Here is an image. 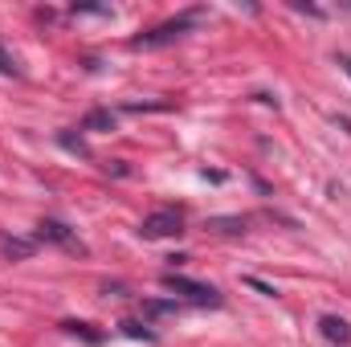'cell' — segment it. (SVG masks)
Segmentation results:
<instances>
[{
    "label": "cell",
    "instance_id": "obj_1",
    "mask_svg": "<svg viewBox=\"0 0 351 347\" xmlns=\"http://www.w3.org/2000/svg\"><path fill=\"white\" fill-rule=\"evenodd\" d=\"M204 21V12H180L172 21H164V25H156V29H147V33H139V37H131V49H160V45H172L180 37H188L196 25Z\"/></svg>",
    "mask_w": 351,
    "mask_h": 347
},
{
    "label": "cell",
    "instance_id": "obj_2",
    "mask_svg": "<svg viewBox=\"0 0 351 347\" xmlns=\"http://www.w3.org/2000/svg\"><path fill=\"white\" fill-rule=\"evenodd\" d=\"M160 282H164V290L176 294V302L184 298V302H192V307H221V290H217V286L192 282V278H184V274H176V270H168Z\"/></svg>",
    "mask_w": 351,
    "mask_h": 347
},
{
    "label": "cell",
    "instance_id": "obj_3",
    "mask_svg": "<svg viewBox=\"0 0 351 347\" xmlns=\"http://www.w3.org/2000/svg\"><path fill=\"white\" fill-rule=\"evenodd\" d=\"M176 233H184L180 208H156V213H147L139 221V237L143 241H160V237H176Z\"/></svg>",
    "mask_w": 351,
    "mask_h": 347
},
{
    "label": "cell",
    "instance_id": "obj_4",
    "mask_svg": "<svg viewBox=\"0 0 351 347\" xmlns=\"http://www.w3.org/2000/svg\"><path fill=\"white\" fill-rule=\"evenodd\" d=\"M37 241H53V246H62V250H70V254H86V246L78 241V233H74L70 225L53 221V217H45V221L37 225Z\"/></svg>",
    "mask_w": 351,
    "mask_h": 347
},
{
    "label": "cell",
    "instance_id": "obj_5",
    "mask_svg": "<svg viewBox=\"0 0 351 347\" xmlns=\"http://www.w3.org/2000/svg\"><path fill=\"white\" fill-rule=\"evenodd\" d=\"M319 331H323V339H331V344H351V323L339 319V315H323V319H319Z\"/></svg>",
    "mask_w": 351,
    "mask_h": 347
},
{
    "label": "cell",
    "instance_id": "obj_6",
    "mask_svg": "<svg viewBox=\"0 0 351 347\" xmlns=\"http://www.w3.org/2000/svg\"><path fill=\"white\" fill-rule=\"evenodd\" d=\"M204 229H208V233H225V237H233V233H245V217H208Z\"/></svg>",
    "mask_w": 351,
    "mask_h": 347
},
{
    "label": "cell",
    "instance_id": "obj_7",
    "mask_svg": "<svg viewBox=\"0 0 351 347\" xmlns=\"http://www.w3.org/2000/svg\"><path fill=\"white\" fill-rule=\"evenodd\" d=\"M119 331H123V335H131V339H143V344H156V331H152L147 323H139V319H123V323H119Z\"/></svg>",
    "mask_w": 351,
    "mask_h": 347
},
{
    "label": "cell",
    "instance_id": "obj_8",
    "mask_svg": "<svg viewBox=\"0 0 351 347\" xmlns=\"http://www.w3.org/2000/svg\"><path fill=\"white\" fill-rule=\"evenodd\" d=\"M110 127H114L110 110H90L86 119H82V131H110Z\"/></svg>",
    "mask_w": 351,
    "mask_h": 347
},
{
    "label": "cell",
    "instance_id": "obj_9",
    "mask_svg": "<svg viewBox=\"0 0 351 347\" xmlns=\"http://www.w3.org/2000/svg\"><path fill=\"white\" fill-rule=\"evenodd\" d=\"M176 311H180V302H164V298H147V302H143V315H152V319H160V315H176Z\"/></svg>",
    "mask_w": 351,
    "mask_h": 347
},
{
    "label": "cell",
    "instance_id": "obj_10",
    "mask_svg": "<svg viewBox=\"0 0 351 347\" xmlns=\"http://www.w3.org/2000/svg\"><path fill=\"white\" fill-rule=\"evenodd\" d=\"M62 331H70V335H82L86 344H102V331H94L90 323H74V319H70V323H62Z\"/></svg>",
    "mask_w": 351,
    "mask_h": 347
},
{
    "label": "cell",
    "instance_id": "obj_11",
    "mask_svg": "<svg viewBox=\"0 0 351 347\" xmlns=\"http://www.w3.org/2000/svg\"><path fill=\"white\" fill-rule=\"evenodd\" d=\"M4 254H8V258H29V254H33V241H21V237H4Z\"/></svg>",
    "mask_w": 351,
    "mask_h": 347
},
{
    "label": "cell",
    "instance_id": "obj_12",
    "mask_svg": "<svg viewBox=\"0 0 351 347\" xmlns=\"http://www.w3.org/2000/svg\"><path fill=\"white\" fill-rule=\"evenodd\" d=\"M70 12H90V16H110V4H70Z\"/></svg>",
    "mask_w": 351,
    "mask_h": 347
},
{
    "label": "cell",
    "instance_id": "obj_13",
    "mask_svg": "<svg viewBox=\"0 0 351 347\" xmlns=\"http://www.w3.org/2000/svg\"><path fill=\"white\" fill-rule=\"evenodd\" d=\"M0 74H12V78L21 74V66H16V58H12V53H8L4 45H0Z\"/></svg>",
    "mask_w": 351,
    "mask_h": 347
},
{
    "label": "cell",
    "instance_id": "obj_14",
    "mask_svg": "<svg viewBox=\"0 0 351 347\" xmlns=\"http://www.w3.org/2000/svg\"><path fill=\"white\" fill-rule=\"evenodd\" d=\"M127 110H168V102H127Z\"/></svg>",
    "mask_w": 351,
    "mask_h": 347
},
{
    "label": "cell",
    "instance_id": "obj_15",
    "mask_svg": "<svg viewBox=\"0 0 351 347\" xmlns=\"http://www.w3.org/2000/svg\"><path fill=\"white\" fill-rule=\"evenodd\" d=\"M58 139H62V147H70V152L86 156V143H82V139H74V135H58Z\"/></svg>",
    "mask_w": 351,
    "mask_h": 347
},
{
    "label": "cell",
    "instance_id": "obj_16",
    "mask_svg": "<svg viewBox=\"0 0 351 347\" xmlns=\"http://www.w3.org/2000/svg\"><path fill=\"white\" fill-rule=\"evenodd\" d=\"M245 282H250V286H254L258 294H265V298H274V286H269V282H262V278H245Z\"/></svg>",
    "mask_w": 351,
    "mask_h": 347
},
{
    "label": "cell",
    "instance_id": "obj_17",
    "mask_svg": "<svg viewBox=\"0 0 351 347\" xmlns=\"http://www.w3.org/2000/svg\"><path fill=\"white\" fill-rule=\"evenodd\" d=\"M102 294H106V298H123V294H127V286H119V282L110 286V282H106V286H102Z\"/></svg>",
    "mask_w": 351,
    "mask_h": 347
},
{
    "label": "cell",
    "instance_id": "obj_18",
    "mask_svg": "<svg viewBox=\"0 0 351 347\" xmlns=\"http://www.w3.org/2000/svg\"><path fill=\"white\" fill-rule=\"evenodd\" d=\"M106 172H114V176H131V168H127L123 160H114V164H106Z\"/></svg>",
    "mask_w": 351,
    "mask_h": 347
},
{
    "label": "cell",
    "instance_id": "obj_19",
    "mask_svg": "<svg viewBox=\"0 0 351 347\" xmlns=\"http://www.w3.org/2000/svg\"><path fill=\"white\" fill-rule=\"evenodd\" d=\"M335 62H339V70H343V74H348V78H351V53H339Z\"/></svg>",
    "mask_w": 351,
    "mask_h": 347
}]
</instances>
